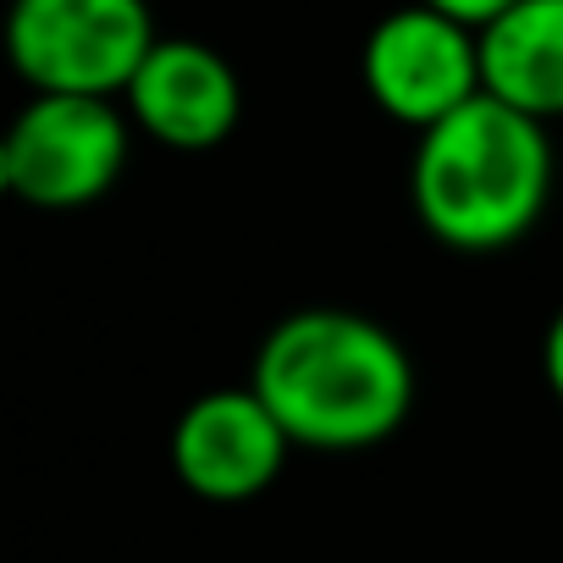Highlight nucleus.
<instances>
[{
	"label": "nucleus",
	"instance_id": "nucleus-3",
	"mask_svg": "<svg viewBox=\"0 0 563 563\" xmlns=\"http://www.w3.org/2000/svg\"><path fill=\"white\" fill-rule=\"evenodd\" d=\"M150 0H12L7 56L34 95L122 100L155 51Z\"/></svg>",
	"mask_w": 563,
	"mask_h": 563
},
{
	"label": "nucleus",
	"instance_id": "nucleus-1",
	"mask_svg": "<svg viewBox=\"0 0 563 563\" xmlns=\"http://www.w3.org/2000/svg\"><path fill=\"white\" fill-rule=\"evenodd\" d=\"M249 387L310 453L382 448L415 409L409 349L382 321L338 305L282 316L254 349Z\"/></svg>",
	"mask_w": 563,
	"mask_h": 563
},
{
	"label": "nucleus",
	"instance_id": "nucleus-4",
	"mask_svg": "<svg viewBox=\"0 0 563 563\" xmlns=\"http://www.w3.org/2000/svg\"><path fill=\"white\" fill-rule=\"evenodd\" d=\"M133 150L122 100L34 95L0 139V188L29 210H84L117 188Z\"/></svg>",
	"mask_w": 563,
	"mask_h": 563
},
{
	"label": "nucleus",
	"instance_id": "nucleus-5",
	"mask_svg": "<svg viewBox=\"0 0 563 563\" xmlns=\"http://www.w3.org/2000/svg\"><path fill=\"white\" fill-rule=\"evenodd\" d=\"M360 78L382 117L426 133V128L448 122L453 111H464L475 95H486L481 34L442 18L426 0H409V7H393L365 34Z\"/></svg>",
	"mask_w": 563,
	"mask_h": 563
},
{
	"label": "nucleus",
	"instance_id": "nucleus-9",
	"mask_svg": "<svg viewBox=\"0 0 563 563\" xmlns=\"http://www.w3.org/2000/svg\"><path fill=\"white\" fill-rule=\"evenodd\" d=\"M426 7H437L442 18H453V23H464V29H486V23H497L508 7H519V0H426Z\"/></svg>",
	"mask_w": 563,
	"mask_h": 563
},
{
	"label": "nucleus",
	"instance_id": "nucleus-7",
	"mask_svg": "<svg viewBox=\"0 0 563 563\" xmlns=\"http://www.w3.org/2000/svg\"><path fill=\"white\" fill-rule=\"evenodd\" d=\"M122 111L133 117V133L183 155H205L232 139L243 117V84L216 45L155 40L139 78L122 95Z\"/></svg>",
	"mask_w": 563,
	"mask_h": 563
},
{
	"label": "nucleus",
	"instance_id": "nucleus-10",
	"mask_svg": "<svg viewBox=\"0 0 563 563\" xmlns=\"http://www.w3.org/2000/svg\"><path fill=\"white\" fill-rule=\"evenodd\" d=\"M541 376H547L552 398L563 404V310L552 316V327H547V338H541Z\"/></svg>",
	"mask_w": 563,
	"mask_h": 563
},
{
	"label": "nucleus",
	"instance_id": "nucleus-8",
	"mask_svg": "<svg viewBox=\"0 0 563 563\" xmlns=\"http://www.w3.org/2000/svg\"><path fill=\"white\" fill-rule=\"evenodd\" d=\"M481 84L536 122L563 117V0H519L481 29Z\"/></svg>",
	"mask_w": 563,
	"mask_h": 563
},
{
	"label": "nucleus",
	"instance_id": "nucleus-2",
	"mask_svg": "<svg viewBox=\"0 0 563 563\" xmlns=\"http://www.w3.org/2000/svg\"><path fill=\"white\" fill-rule=\"evenodd\" d=\"M547 194V122L492 95H475L464 111L426 128L409 161V205L420 227L459 254H492L519 243L541 221Z\"/></svg>",
	"mask_w": 563,
	"mask_h": 563
},
{
	"label": "nucleus",
	"instance_id": "nucleus-6",
	"mask_svg": "<svg viewBox=\"0 0 563 563\" xmlns=\"http://www.w3.org/2000/svg\"><path fill=\"white\" fill-rule=\"evenodd\" d=\"M288 453V431L276 426L249 382L199 393L172 426V470L205 503H249L271 492Z\"/></svg>",
	"mask_w": 563,
	"mask_h": 563
}]
</instances>
